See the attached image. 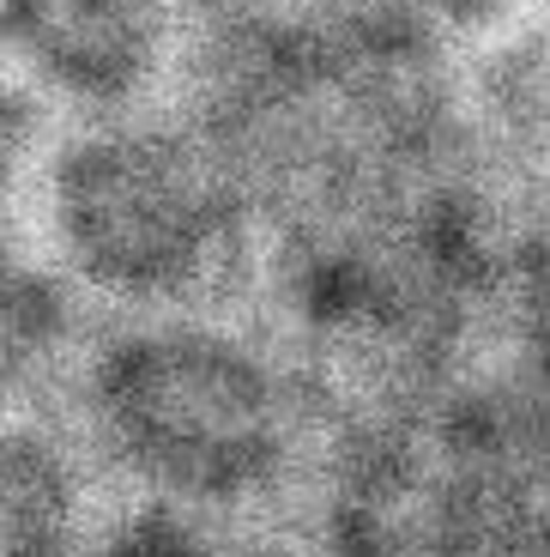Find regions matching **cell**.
I'll return each instance as SVG.
<instances>
[{
    "mask_svg": "<svg viewBox=\"0 0 550 557\" xmlns=\"http://www.w3.org/2000/svg\"><path fill=\"white\" fill-rule=\"evenodd\" d=\"M85 455L134 503L236 521L297 485L315 431L290 358L212 309L134 315L79 358Z\"/></svg>",
    "mask_w": 550,
    "mask_h": 557,
    "instance_id": "6da1fadb",
    "label": "cell"
},
{
    "mask_svg": "<svg viewBox=\"0 0 550 557\" xmlns=\"http://www.w3.org/2000/svg\"><path fill=\"white\" fill-rule=\"evenodd\" d=\"M49 261L134 315L218 309L254 255V188L207 122L110 115L49 158Z\"/></svg>",
    "mask_w": 550,
    "mask_h": 557,
    "instance_id": "7a4b0ae2",
    "label": "cell"
},
{
    "mask_svg": "<svg viewBox=\"0 0 550 557\" xmlns=\"http://www.w3.org/2000/svg\"><path fill=\"white\" fill-rule=\"evenodd\" d=\"M170 37V0H0V67L97 122L146 103Z\"/></svg>",
    "mask_w": 550,
    "mask_h": 557,
    "instance_id": "3957f363",
    "label": "cell"
},
{
    "mask_svg": "<svg viewBox=\"0 0 550 557\" xmlns=\"http://www.w3.org/2000/svg\"><path fill=\"white\" fill-rule=\"evenodd\" d=\"M97 460L37 412H0V557H91Z\"/></svg>",
    "mask_w": 550,
    "mask_h": 557,
    "instance_id": "277c9868",
    "label": "cell"
},
{
    "mask_svg": "<svg viewBox=\"0 0 550 557\" xmlns=\"http://www.w3.org/2000/svg\"><path fill=\"white\" fill-rule=\"evenodd\" d=\"M85 309L49 255L0 243V412H30L79 370Z\"/></svg>",
    "mask_w": 550,
    "mask_h": 557,
    "instance_id": "5b68a950",
    "label": "cell"
},
{
    "mask_svg": "<svg viewBox=\"0 0 550 557\" xmlns=\"http://www.w3.org/2000/svg\"><path fill=\"white\" fill-rule=\"evenodd\" d=\"M91 557H248L224 540V521H200L164 509V503H134L115 521H103L91 540Z\"/></svg>",
    "mask_w": 550,
    "mask_h": 557,
    "instance_id": "8992f818",
    "label": "cell"
},
{
    "mask_svg": "<svg viewBox=\"0 0 550 557\" xmlns=\"http://www.w3.org/2000/svg\"><path fill=\"white\" fill-rule=\"evenodd\" d=\"M37 134H42L37 98L0 67V207L18 195V182H25L30 158H37Z\"/></svg>",
    "mask_w": 550,
    "mask_h": 557,
    "instance_id": "52a82bcc",
    "label": "cell"
}]
</instances>
